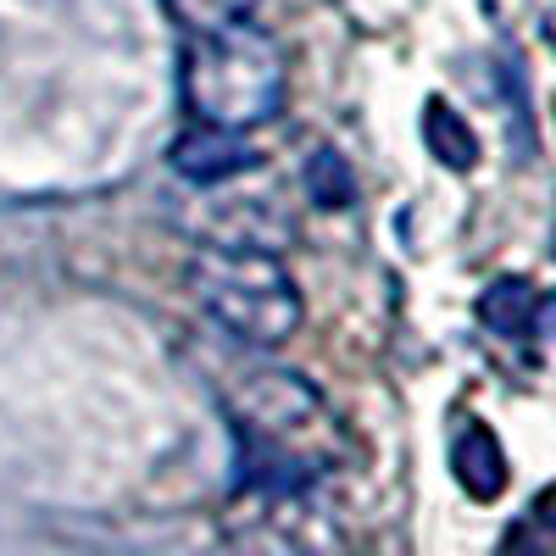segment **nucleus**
<instances>
[{"instance_id":"1","label":"nucleus","mask_w":556,"mask_h":556,"mask_svg":"<svg viewBox=\"0 0 556 556\" xmlns=\"http://www.w3.org/2000/svg\"><path fill=\"white\" fill-rule=\"evenodd\" d=\"M178 84H184V106L201 123L245 134L278 117V106H285V56L262 28L240 17V23L190 34Z\"/></svg>"},{"instance_id":"2","label":"nucleus","mask_w":556,"mask_h":556,"mask_svg":"<svg viewBox=\"0 0 556 556\" xmlns=\"http://www.w3.org/2000/svg\"><path fill=\"white\" fill-rule=\"evenodd\" d=\"M201 306L228 334L251 345H278L301 329V290L290 267L262 245H206L190 262Z\"/></svg>"},{"instance_id":"3","label":"nucleus","mask_w":556,"mask_h":556,"mask_svg":"<svg viewBox=\"0 0 556 556\" xmlns=\"http://www.w3.org/2000/svg\"><path fill=\"white\" fill-rule=\"evenodd\" d=\"M173 173L178 178H190V184H228V178H240L262 162V151L251 146V139L240 128H217V123H201L190 134H178L173 139Z\"/></svg>"},{"instance_id":"4","label":"nucleus","mask_w":556,"mask_h":556,"mask_svg":"<svg viewBox=\"0 0 556 556\" xmlns=\"http://www.w3.org/2000/svg\"><path fill=\"white\" fill-rule=\"evenodd\" d=\"M451 473H456V484L468 490L473 501H495L506 490V451H501V440L479 424V417H468V424L456 429V440H451Z\"/></svg>"},{"instance_id":"5","label":"nucleus","mask_w":556,"mask_h":556,"mask_svg":"<svg viewBox=\"0 0 556 556\" xmlns=\"http://www.w3.org/2000/svg\"><path fill=\"white\" fill-rule=\"evenodd\" d=\"M534 285L529 278H495V285L479 295V323L501 340H529L534 329Z\"/></svg>"},{"instance_id":"6","label":"nucleus","mask_w":556,"mask_h":556,"mask_svg":"<svg viewBox=\"0 0 556 556\" xmlns=\"http://www.w3.org/2000/svg\"><path fill=\"white\" fill-rule=\"evenodd\" d=\"M424 146H429V156H434L440 167H451V173L479 167V134L468 128V117L451 112L445 101H429V106H424Z\"/></svg>"},{"instance_id":"7","label":"nucleus","mask_w":556,"mask_h":556,"mask_svg":"<svg viewBox=\"0 0 556 556\" xmlns=\"http://www.w3.org/2000/svg\"><path fill=\"white\" fill-rule=\"evenodd\" d=\"M306 190H312V201H317V206H345V201L356 195L345 156H340V151H329V146L312 151V162H306Z\"/></svg>"},{"instance_id":"8","label":"nucleus","mask_w":556,"mask_h":556,"mask_svg":"<svg viewBox=\"0 0 556 556\" xmlns=\"http://www.w3.org/2000/svg\"><path fill=\"white\" fill-rule=\"evenodd\" d=\"M162 7L173 12V23H178V28L201 34V28H223V23L251 17L256 0H162Z\"/></svg>"},{"instance_id":"9","label":"nucleus","mask_w":556,"mask_h":556,"mask_svg":"<svg viewBox=\"0 0 556 556\" xmlns=\"http://www.w3.org/2000/svg\"><path fill=\"white\" fill-rule=\"evenodd\" d=\"M529 523H534V529H540V534L556 545V484L534 495V506H529Z\"/></svg>"},{"instance_id":"10","label":"nucleus","mask_w":556,"mask_h":556,"mask_svg":"<svg viewBox=\"0 0 556 556\" xmlns=\"http://www.w3.org/2000/svg\"><path fill=\"white\" fill-rule=\"evenodd\" d=\"M529 340H556V290L534 301V329H529Z\"/></svg>"}]
</instances>
